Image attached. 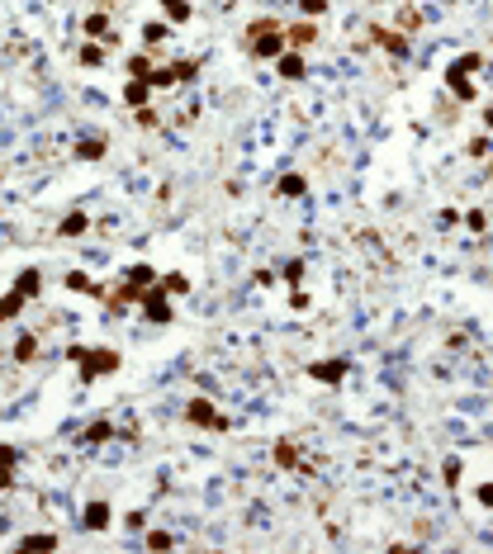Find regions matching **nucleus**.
I'll list each match as a JSON object with an SVG mask.
<instances>
[{
  "instance_id": "obj_1",
  "label": "nucleus",
  "mask_w": 493,
  "mask_h": 554,
  "mask_svg": "<svg viewBox=\"0 0 493 554\" xmlns=\"http://www.w3.org/2000/svg\"><path fill=\"white\" fill-rule=\"evenodd\" d=\"M67 356L81 360V384H95V375H114L119 370V351H86V346H72Z\"/></svg>"
},
{
  "instance_id": "obj_2",
  "label": "nucleus",
  "mask_w": 493,
  "mask_h": 554,
  "mask_svg": "<svg viewBox=\"0 0 493 554\" xmlns=\"http://www.w3.org/2000/svg\"><path fill=\"white\" fill-rule=\"evenodd\" d=\"M185 417H190V427H209V431H228V417H218V408L209 398H190L185 403Z\"/></svg>"
},
{
  "instance_id": "obj_3",
  "label": "nucleus",
  "mask_w": 493,
  "mask_h": 554,
  "mask_svg": "<svg viewBox=\"0 0 493 554\" xmlns=\"http://www.w3.org/2000/svg\"><path fill=\"white\" fill-rule=\"evenodd\" d=\"M247 48H252V57H261V62H276L280 53H285V29L257 34V39H247Z\"/></svg>"
},
{
  "instance_id": "obj_4",
  "label": "nucleus",
  "mask_w": 493,
  "mask_h": 554,
  "mask_svg": "<svg viewBox=\"0 0 493 554\" xmlns=\"http://www.w3.org/2000/svg\"><path fill=\"white\" fill-rule=\"evenodd\" d=\"M138 303H142V313L152 317V322H171V303H166V289H161V284L157 289H142Z\"/></svg>"
},
{
  "instance_id": "obj_5",
  "label": "nucleus",
  "mask_w": 493,
  "mask_h": 554,
  "mask_svg": "<svg viewBox=\"0 0 493 554\" xmlns=\"http://www.w3.org/2000/svg\"><path fill=\"white\" fill-rule=\"evenodd\" d=\"M313 39H318V24H313V20H304V24H295V29H285V43H290V48H309Z\"/></svg>"
},
{
  "instance_id": "obj_6",
  "label": "nucleus",
  "mask_w": 493,
  "mask_h": 554,
  "mask_svg": "<svg viewBox=\"0 0 493 554\" xmlns=\"http://www.w3.org/2000/svg\"><path fill=\"white\" fill-rule=\"evenodd\" d=\"M276 67H280V76H285V81H304V57H299V53H280Z\"/></svg>"
},
{
  "instance_id": "obj_7",
  "label": "nucleus",
  "mask_w": 493,
  "mask_h": 554,
  "mask_svg": "<svg viewBox=\"0 0 493 554\" xmlns=\"http://www.w3.org/2000/svg\"><path fill=\"white\" fill-rule=\"evenodd\" d=\"M446 85H451V95H455V99H474V81L465 76V71H455V67L446 71Z\"/></svg>"
},
{
  "instance_id": "obj_8",
  "label": "nucleus",
  "mask_w": 493,
  "mask_h": 554,
  "mask_svg": "<svg viewBox=\"0 0 493 554\" xmlns=\"http://www.w3.org/2000/svg\"><path fill=\"white\" fill-rule=\"evenodd\" d=\"M370 39H379V48H384V53H398V57L408 53V39H403V34H389V29H370Z\"/></svg>"
},
{
  "instance_id": "obj_9",
  "label": "nucleus",
  "mask_w": 493,
  "mask_h": 554,
  "mask_svg": "<svg viewBox=\"0 0 493 554\" xmlns=\"http://www.w3.org/2000/svg\"><path fill=\"white\" fill-rule=\"evenodd\" d=\"M346 370H351V365H346V360H327V365H313V370H309V375H313V379H323V384H337V379L346 375Z\"/></svg>"
},
{
  "instance_id": "obj_10",
  "label": "nucleus",
  "mask_w": 493,
  "mask_h": 554,
  "mask_svg": "<svg viewBox=\"0 0 493 554\" xmlns=\"http://www.w3.org/2000/svg\"><path fill=\"white\" fill-rule=\"evenodd\" d=\"M147 95H152V81H128V85H123V99L138 104V109H147Z\"/></svg>"
},
{
  "instance_id": "obj_11",
  "label": "nucleus",
  "mask_w": 493,
  "mask_h": 554,
  "mask_svg": "<svg viewBox=\"0 0 493 554\" xmlns=\"http://www.w3.org/2000/svg\"><path fill=\"white\" fill-rule=\"evenodd\" d=\"M109 526V502H90L86 507V531H104Z\"/></svg>"
},
{
  "instance_id": "obj_12",
  "label": "nucleus",
  "mask_w": 493,
  "mask_h": 554,
  "mask_svg": "<svg viewBox=\"0 0 493 554\" xmlns=\"http://www.w3.org/2000/svg\"><path fill=\"white\" fill-rule=\"evenodd\" d=\"M76 157L81 161H100V157H104V138H81L76 142Z\"/></svg>"
},
{
  "instance_id": "obj_13",
  "label": "nucleus",
  "mask_w": 493,
  "mask_h": 554,
  "mask_svg": "<svg viewBox=\"0 0 493 554\" xmlns=\"http://www.w3.org/2000/svg\"><path fill=\"white\" fill-rule=\"evenodd\" d=\"M24 303H29V298H24V294H20V289H10V294H5V298H0V322H10V317H15V313H20V308H24Z\"/></svg>"
},
{
  "instance_id": "obj_14",
  "label": "nucleus",
  "mask_w": 493,
  "mask_h": 554,
  "mask_svg": "<svg viewBox=\"0 0 493 554\" xmlns=\"http://www.w3.org/2000/svg\"><path fill=\"white\" fill-rule=\"evenodd\" d=\"M86 34H90V39H109V15H86Z\"/></svg>"
},
{
  "instance_id": "obj_15",
  "label": "nucleus",
  "mask_w": 493,
  "mask_h": 554,
  "mask_svg": "<svg viewBox=\"0 0 493 554\" xmlns=\"http://www.w3.org/2000/svg\"><path fill=\"white\" fill-rule=\"evenodd\" d=\"M128 284H133V289H147V284H152V279H157V270H152V265H133V270H128Z\"/></svg>"
},
{
  "instance_id": "obj_16",
  "label": "nucleus",
  "mask_w": 493,
  "mask_h": 554,
  "mask_svg": "<svg viewBox=\"0 0 493 554\" xmlns=\"http://www.w3.org/2000/svg\"><path fill=\"white\" fill-rule=\"evenodd\" d=\"M276 464H280V469H295V464H299V445L280 441V445H276Z\"/></svg>"
},
{
  "instance_id": "obj_17",
  "label": "nucleus",
  "mask_w": 493,
  "mask_h": 554,
  "mask_svg": "<svg viewBox=\"0 0 493 554\" xmlns=\"http://www.w3.org/2000/svg\"><path fill=\"white\" fill-rule=\"evenodd\" d=\"M15 289H20L24 298H34V294H39V289H43V275H39V270H24V275H20V284H15Z\"/></svg>"
},
{
  "instance_id": "obj_18",
  "label": "nucleus",
  "mask_w": 493,
  "mask_h": 554,
  "mask_svg": "<svg viewBox=\"0 0 493 554\" xmlns=\"http://www.w3.org/2000/svg\"><path fill=\"white\" fill-rule=\"evenodd\" d=\"M20 550H58V535H24Z\"/></svg>"
},
{
  "instance_id": "obj_19",
  "label": "nucleus",
  "mask_w": 493,
  "mask_h": 554,
  "mask_svg": "<svg viewBox=\"0 0 493 554\" xmlns=\"http://www.w3.org/2000/svg\"><path fill=\"white\" fill-rule=\"evenodd\" d=\"M276 190H280L285 199H299V195H304V176H280Z\"/></svg>"
},
{
  "instance_id": "obj_20",
  "label": "nucleus",
  "mask_w": 493,
  "mask_h": 554,
  "mask_svg": "<svg viewBox=\"0 0 493 554\" xmlns=\"http://www.w3.org/2000/svg\"><path fill=\"white\" fill-rule=\"evenodd\" d=\"M161 5H166L171 24H185V20H190V0H161Z\"/></svg>"
},
{
  "instance_id": "obj_21",
  "label": "nucleus",
  "mask_w": 493,
  "mask_h": 554,
  "mask_svg": "<svg viewBox=\"0 0 493 554\" xmlns=\"http://www.w3.org/2000/svg\"><path fill=\"white\" fill-rule=\"evenodd\" d=\"M86 233V214H67L62 218V237H81Z\"/></svg>"
},
{
  "instance_id": "obj_22",
  "label": "nucleus",
  "mask_w": 493,
  "mask_h": 554,
  "mask_svg": "<svg viewBox=\"0 0 493 554\" xmlns=\"http://www.w3.org/2000/svg\"><path fill=\"white\" fill-rule=\"evenodd\" d=\"M109 436H114V427H109V422H90V427H86V441H90V445L109 441Z\"/></svg>"
},
{
  "instance_id": "obj_23",
  "label": "nucleus",
  "mask_w": 493,
  "mask_h": 554,
  "mask_svg": "<svg viewBox=\"0 0 493 554\" xmlns=\"http://www.w3.org/2000/svg\"><path fill=\"white\" fill-rule=\"evenodd\" d=\"M271 29H285V24H280V20H252V24H247V34H242V43L257 39V34H271Z\"/></svg>"
},
{
  "instance_id": "obj_24",
  "label": "nucleus",
  "mask_w": 493,
  "mask_h": 554,
  "mask_svg": "<svg viewBox=\"0 0 493 554\" xmlns=\"http://www.w3.org/2000/svg\"><path fill=\"white\" fill-rule=\"evenodd\" d=\"M100 62H104V48L86 43V48H81V67H100Z\"/></svg>"
},
{
  "instance_id": "obj_25",
  "label": "nucleus",
  "mask_w": 493,
  "mask_h": 554,
  "mask_svg": "<svg viewBox=\"0 0 493 554\" xmlns=\"http://www.w3.org/2000/svg\"><path fill=\"white\" fill-rule=\"evenodd\" d=\"M128 76H133V81H147V76H152V62H147V57H133V62H128Z\"/></svg>"
},
{
  "instance_id": "obj_26",
  "label": "nucleus",
  "mask_w": 493,
  "mask_h": 554,
  "mask_svg": "<svg viewBox=\"0 0 493 554\" xmlns=\"http://www.w3.org/2000/svg\"><path fill=\"white\" fill-rule=\"evenodd\" d=\"M34 351H39V341H34V337H20V341H15V360H34Z\"/></svg>"
},
{
  "instance_id": "obj_27",
  "label": "nucleus",
  "mask_w": 493,
  "mask_h": 554,
  "mask_svg": "<svg viewBox=\"0 0 493 554\" xmlns=\"http://www.w3.org/2000/svg\"><path fill=\"white\" fill-rule=\"evenodd\" d=\"M161 289H166V294H185L190 279H185V275H166V279H161Z\"/></svg>"
},
{
  "instance_id": "obj_28",
  "label": "nucleus",
  "mask_w": 493,
  "mask_h": 554,
  "mask_svg": "<svg viewBox=\"0 0 493 554\" xmlns=\"http://www.w3.org/2000/svg\"><path fill=\"white\" fill-rule=\"evenodd\" d=\"M142 39L152 43V48H161V43H166V24H147V29H142Z\"/></svg>"
},
{
  "instance_id": "obj_29",
  "label": "nucleus",
  "mask_w": 493,
  "mask_h": 554,
  "mask_svg": "<svg viewBox=\"0 0 493 554\" xmlns=\"http://www.w3.org/2000/svg\"><path fill=\"white\" fill-rule=\"evenodd\" d=\"M451 67H455V71H465V76H470V71H479V53H465V57H455Z\"/></svg>"
},
{
  "instance_id": "obj_30",
  "label": "nucleus",
  "mask_w": 493,
  "mask_h": 554,
  "mask_svg": "<svg viewBox=\"0 0 493 554\" xmlns=\"http://www.w3.org/2000/svg\"><path fill=\"white\" fill-rule=\"evenodd\" d=\"M147 545H152V550H171L176 540H171V535H166V531H152V535H147Z\"/></svg>"
},
{
  "instance_id": "obj_31",
  "label": "nucleus",
  "mask_w": 493,
  "mask_h": 554,
  "mask_svg": "<svg viewBox=\"0 0 493 554\" xmlns=\"http://www.w3.org/2000/svg\"><path fill=\"white\" fill-rule=\"evenodd\" d=\"M299 10L313 20V15H323V10H327V0H299Z\"/></svg>"
},
{
  "instance_id": "obj_32",
  "label": "nucleus",
  "mask_w": 493,
  "mask_h": 554,
  "mask_svg": "<svg viewBox=\"0 0 493 554\" xmlns=\"http://www.w3.org/2000/svg\"><path fill=\"white\" fill-rule=\"evenodd\" d=\"M285 279L299 284V279H304V261H290V265H285Z\"/></svg>"
},
{
  "instance_id": "obj_33",
  "label": "nucleus",
  "mask_w": 493,
  "mask_h": 554,
  "mask_svg": "<svg viewBox=\"0 0 493 554\" xmlns=\"http://www.w3.org/2000/svg\"><path fill=\"white\" fill-rule=\"evenodd\" d=\"M0 464H5V469H15V464H20V455H15V445H0Z\"/></svg>"
},
{
  "instance_id": "obj_34",
  "label": "nucleus",
  "mask_w": 493,
  "mask_h": 554,
  "mask_svg": "<svg viewBox=\"0 0 493 554\" xmlns=\"http://www.w3.org/2000/svg\"><path fill=\"white\" fill-rule=\"evenodd\" d=\"M474 497H479L484 507H493V483H479V488H474Z\"/></svg>"
},
{
  "instance_id": "obj_35",
  "label": "nucleus",
  "mask_w": 493,
  "mask_h": 554,
  "mask_svg": "<svg viewBox=\"0 0 493 554\" xmlns=\"http://www.w3.org/2000/svg\"><path fill=\"white\" fill-rule=\"evenodd\" d=\"M138 123L142 128H157V109H138Z\"/></svg>"
},
{
  "instance_id": "obj_36",
  "label": "nucleus",
  "mask_w": 493,
  "mask_h": 554,
  "mask_svg": "<svg viewBox=\"0 0 493 554\" xmlns=\"http://www.w3.org/2000/svg\"><path fill=\"white\" fill-rule=\"evenodd\" d=\"M5 488H15V469H5V464H0V493H5Z\"/></svg>"
},
{
  "instance_id": "obj_37",
  "label": "nucleus",
  "mask_w": 493,
  "mask_h": 554,
  "mask_svg": "<svg viewBox=\"0 0 493 554\" xmlns=\"http://www.w3.org/2000/svg\"><path fill=\"white\" fill-rule=\"evenodd\" d=\"M484 123H489V128H493V109H484Z\"/></svg>"
}]
</instances>
